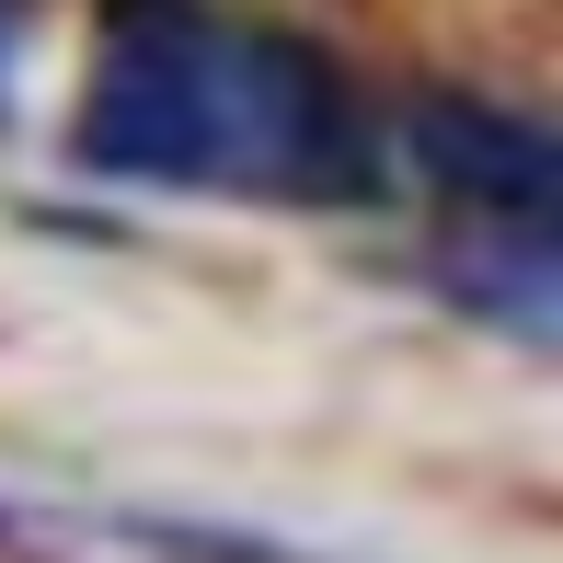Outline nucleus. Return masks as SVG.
<instances>
[{
    "label": "nucleus",
    "instance_id": "obj_1",
    "mask_svg": "<svg viewBox=\"0 0 563 563\" xmlns=\"http://www.w3.org/2000/svg\"><path fill=\"white\" fill-rule=\"evenodd\" d=\"M81 162L115 185H219V196L345 208V196H368L379 139L311 46L230 23L208 0H104Z\"/></svg>",
    "mask_w": 563,
    "mask_h": 563
},
{
    "label": "nucleus",
    "instance_id": "obj_2",
    "mask_svg": "<svg viewBox=\"0 0 563 563\" xmlns=\"http://www.w3.org/2000/svg\"><path fill=\"white\" fill-rule=\"evenodd\" d=\"M391 139H402V173H415L438 208H460L472 230H552L563 219V150H552V126H529L518 104L415 92Z\"/></svg>",
    "mask_w": 563,
    "mask_h": 563
},
{
    "label": "nucleus",
    "instance_id": "obj_3",
    "mask_svg": "<svg viewBox=\"0 0 563 563\" xmlns=\"http://www.w3.org/2000/svg\"><path fill=\"white\" fill-rule=\"evenodd\" d=\"M449 288L472 299L483 322H506L518 345L563 334V253H552V230H472V253H449Z\"/></svg>",
    "mask_w": 563,
    "mask_h": 563
},
{
    "label": "nucleus",
    "instance_id": "obj_4",
    "mask_svg": "<svg viewBox=\"0 0 563 563\" xmlns=\"http://www.w3.org/2000/svg\"><path fill=\"white\" fill-rule=\"evenodd\" d=\"M12 46H23V0H0V104H12Z\"/></svg>",
    "mask_w": 563,
    "mask_h": 563
},
{
    "label": "nucleus",
    "instance_id": "obj_5",
    "mask_svg": "<svg viewBox=\"0 0 563 563\" xmlns=\"http://www.w3.org/2000/svg\"><path fill=\"white\" fill-rule=\"evenodd\" d=\"M0 541H12V506H0Z\"/></svg>",
    "mask_w": 563,
    "mask_h": 563
}]
</instances>
